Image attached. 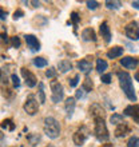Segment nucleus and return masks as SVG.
I'll return each instance as SVG.
<instances>
[{
  "instance_id": "obj_1",
  "label": "nucleus",
  "mask_w": 139,
  "mask_h": 147,
  "mask_svg": "<svg viewBox=\"0 0 139 147\" xmlns=\"http://www.w3.org/2000/svg\"><path fill=\"white\" fill-rule=\"evenodd\" d=\"M118 78H119L120 87H122V90L124 91L126 96H127L131 102H136L135 90H134L131 76L128 75V72H124V71H119V72H118Z\"/></svg>"
},
{
  "instance_id": "obj_2",
  "label": "nucleus",
  "mask_w": 139,
  "mask_h": 147,
  "mask_svg": "<svg viewBox=\"0 0 139 147\" xmlns=\"http://www.w3.org/2000/svg\"><path fill=\"white\" fill-rule=\"evenodd\" d=\"M94 122H95L94 134H95V136H96V139L101 140V142L108 140L110 134H108V130H107V126H106V122H104V118H102V116L94 118Z\"/></svg>"
},
{
  "instance_id": "obj_3",
  "label": "nucleus",
  "mask_w": 139,
  "mask_h": 147,
  "mask_svg": "<svg viewBox=\"0 0 139 147\" xmlns=\"http://www.w3.org/2000/svg\"><path fill=\"white\" fill-rule=\"evenodd\" d=\"M44 132H46V135L51 139H55V138H58L59 134H60V124L56 119L54 118H46L44 119Z\"/></svg>"
},
{
  "instance_id": "obj_4",
  "label": "nucleus",
  "mask_w": 139,
  "mask_h": 147,
  "mask_svg": "<svg viewBox=\"0 0 139 147\" xmlns=\"http://www.w3.org/2000/svg\"><path fill=\"white\" fill-rule=\"evenodd\" d=\"M51 90H52V102L54 103H59V102L63 99L64 96V90H63V86L56 80H52L51 82Z\"/></svg>"
},
{
  "instance_id": "obj_5",
  "label": "nucleus",
  "mask_w": 139,
  "mask_h": 147,
  "mask_svg": "<svg viewBox=\"0 0 139 147\" xmlns=\"http://www.w3.org/2000/svg\"><path fill=\"white\" fill-rule=\"evenodd\" d=\"M24 111L27 112L28 115H35L36 112H38V102H36V98L34 96V95H28L27 99H26V102H24Z\"/></svg>"
},
{
  "instance_id": "obj_6",
  "label": "nucleus",
  "mask_w": 139,
  "mask_h": 147,
  "mask_svg": "<svg viewBox=\"0 0 139 147\" xmlns=\"http://www.w3.org/2000/svg\"><path fill=\"white\" fill-rule=\"evenodd\" d=\"M124 34L131 40H139V24L136 22H131L124 27Z\"/></svg>"
},
{
  "instance_id": "obj_7",
  "label": "nucleus",
  "mask_w": 139,
  "mask_h": 147,
  "mask_svg": "<svg viewBox=\"0 0 139 147\" xmlns=\"http://www.w3.org/2000/svg\"><path fill=\"white\" fill-rule=\"evenodd\" d=\"M87 136H88V131H87V128L86 127L79 128V130L74 134V143L76 144V146H82V144L86 142Z\"/></svg>"
},
{
  "instance_id": "obj_8",
  "label": "nucleus",
  "mask_w": 139,
  "mask_h": 147,
  "mask_svg": "<svg viewBox=\"0 0 139 147\" xmlns=\"http://www.w3.org/2000/svg\"><path fill=\"white\" fill-rule=\"evenodd\" d=\"M20 71H22V75H23L24 80H26V84H27L28 87H35L36 83H38V80H36V76H35L34 74L28 70V68H26V67H22Z\"/></svg>"
},
{
  "instance_id": "obj_9",
  "label": "nucleus",
  "mask_w": 139,
  "mask_h": 147,
  "mask_svg": "<svg viewBox=\"0 0 139 147\" xmlns=\"http://www.w3.org/2000/svg\"><path fill=\"white\" fill-rule=\"evenodd\" d=\"M139 63V59H135V58H131V56H126L120 60V64L128 70H135L136 66H138Z\"/></svg>"
},
{
  "instance_id": "obj_10",
  "label": "nucleus",
  "mask_w": 139,
  "mask_h": 147,
  "mask_svg": "<svg viewBox=\"0 0 139 147\" xmlns=\"http://www.w3.org/2000/svg\"><path fill=\"white\" fill-rule=\"evenodd\" d=\"M124 115L131 116L136 123H139V106L134 105V106H128V107H126V109H124Z\"/></svg>"
},
{
  "instance_id": "obj_11",
  "label": "nucleus",
  "mask_w": 139,
  "mask_h": 147,
  "mask_svg": "<svg viewBox=\"0 0 139 147\" xmlns=\"http://www.w3.org/2000/svg\"><path fill=\"white\" fill-rule=\"evenodd\" d=\"M78 68L83 74H88L92 70V60H90V58L82 59L80 62H78Z\"/></svg>"
},
{
  "instance_id": "obj_12",
  "label": "nucleus",
  "mask_w": 139,
  "mask_h": 147,
  "mask_svg": "<svg viewBox=\"0 0 139 147\" xmlns=\"http://www.w3.org/2000/svg\"><path fill=\"white\" fill-rule=\"evenodd\" d=\"M24 39H26L27 46L31 48V51H39L40 50V43H39L38 38H35L34 35H26Z\"/></svg>"
},
{
  "instance_id": "obj_13",
  "label": "nucleus",
  "mask_w": 139,
  "mask_h": 147,
  "mask_svg": "<svg viewBox=\"0 0 139 147\" xmlns=\"http://www.w3.org/2000/svg\"><path fill=\"white\" fill-rule=\"evenodd\" d=\"M130 126H128L126 122H123V123L118 124V127L115 128V136L116 138H123V136H126L130 132Z\"/></svg>"
},
{
  "instance_id": "obj_14",
  "label": "nucleus",
  "mask_w": 139,
  "mask_h": 147,
  "mask_svg": "<svg viewBox=\"0 0 139 147\" xmlns=\"http://www.w3.org/2000/svg\"><path fill=\"white\" fill-rule=\"evenodd\" d=\"M99 30H101V35H102V38L104 39V42L106 43L111 42V31H110V27H108L107 22H103V23L101 24Z\"/></svg>"
},
{
  "instance_id": "obj_15",
  "label": "nucleus",
  "mask_w": 139,
  "mask_h": 147,
  "mask_svg": "<svg viewBox=\"0 0 139 147\" xmlns=\"http://www.w3.org/2000/svg\"><path fill=\"white\" fill-rule=\"evenodd\" d=\"M82 39L86 42H96V34L92 28H86L82 32Z\"/></svg>"
},
{
  "instance_id": "obj_16",
  "label": "nucleus",
  "mask_w": 139,
  "mask_h": 147,
  "mask_svg": "<svg viewBox=\"0 0 139 147\" xmlns=\"http://www.w3.org/2000/svg\"><path fill=\"white\" fill-rule=\"evenodd\" d=\"M123 50H124V48H122V47H119V46L112 47L111 50L107 52V58H110V59L119 58V56H122V55H123Z\"/></svg>"
},
{
  "instance_id": "obj_17",
  "label": "nucleus",
  "mask_w": 139,
  "mask_h": 147,
  "mask_svg": "<svg viewBox=\"0 0 139 147\" xmlns=\"http://www.w3.org/2000/svg\"><path fill=\"white\" fill-rule=\"evenodd\" d=\"M90 114L92 115V118H98V116H102V118H104L103 109H102V107L98 105V103H95V105H92L91 107H90Z\"/></svg>"
},
{
  "instance_id": "obj_18",
  "label": "nucleus",
  "mask_w": 139,
  "mask_h": 147,
  "mask_svg": "<svg viewBox=\"0 0 139 147\" xmlns=\"http://www.w3.org/2000/svg\"><path fill=\"white\" fill-rule=\"evenodd\" d=\"M74 111H75V98H71L70 96L68 99L66 100V112H67V116H72Z\"/></svg>"
},
{
  "instance_id": "obj_19",
  "label": "nucleus",
  "mask_w": 139,
  "mask_h": 147,
  "mask_svg": "<svg viewBox=\"0 0 139 147\" xmlns=\"http://www.w3.org/2000/svg\"><path fill=\"white\" fill-rule=\"evenodd\" d=\"M1 128L4 130H8V131H13L15 130V123H13V120L12 119H4L1 123H0Z\"/></svg>"
},
{
  "instance_id": "obj_20",
  "label": "nucleus",
  "mask_w": 139,
  "mask_h": 147,
  "mask_svg": "<svg viewBox=\"0 0 139 147\" xmlns=\"http://www.w3.org/2000/svg\"><path fill=\"white\" fill-rule=\"evenodd\" d=\"M58 68H59L60 72L64 74V72H67V71H70L71 68H72V64H71L68 60H62V62H59Z\"/></svg>"
},
{
  "instance_id": "obj_21",
  "label": "nucleus",
  "mask_w": 139,
  "mask_h": 147,
  "mask_svg": "<svg viewBox=\"0 0 139 147\" xmlns=\"http://www.w3.org/2000/svg\"><path fill=\"white\" fill-rule=\"evenodd\" d=\"M107 70V62L103 60V59H98L96 60V71L98 72H104V71Z\"/></svg>"
},
{
  "instance_id": "obj_22",
  "label": "nucleus",
  "mask_w": 139,
  "mask_h": 147,
  "mask_svg": "<svg viewBox=\"0 0 139 147\" xmlns=\"http://www.w3.org/2000/svg\"><path fill=\"white\" fill-rule=\"evenodd\" d=\"M82 88L86 92H90L91 90L94 88V83H92V80L90 79V78H86L84 79V82H83V87Z\"/></svg>"
},
{
  "instance_id": "obj_23",
  "label": "nucleus",
  "mask_w": 139,
  "mask_h": 147,
  "mask_svg": "<svg viewBox=\"0 0 139 147\" xmlns=\"http://www.w3.org/2000/svg\"><path fill=\"white\" fill-rule=\"evenodd\" d=\"M27 139H28V142H30V144H31V146H36V144H38V142L40 140V136H39L38 134H28Z\"/></svg>"
},
{
  "instance_id": "obj_24",
  "label": "nucleus",
  "mask_w": 139,
  "mask_h": 147,
  "mask_svg": "<svg viewBox=\"0 0 139 147\" xmlns=\"http://www.w3.org/2000/svg\"><path fill=\"white\" fill-rule=\"evenodd\" d=\"M120 5H122L120 1H111V0H107V1H106V7H107L108 9H119Z\"/></svg>"
},
{
  "instance_id": "obj_25",
  "label": "nucleus",
  "mask_w": 139,
  "mask_h": 147,
  "mask_svg": "<svg viewBox=\"0 0 139 147\" xmlns=\"http://www.w3.org/2000/svg\"><path fill=\"white\" fill-rule=\"evenodd\" d=\"M39 100L40 103H46V94H44V84L39 83Z\"/></svg>"
},
{
  "instance_id": "obj_26",
  "label": "nucleus",
  "mask_w": 139,
  "mask_h": 147,
  "mask_svg": "<svg viewBox=\"0 0 139 147\" xmlns=\"http://www.w3.org/2000/svg\"><path fill=\"white\" fill-rule=\"evenodd\" d=\"M70 19H71V22H72V24H74V28H75V31H76L78 24H79V22H80V16L78 15V12H72L71 16H70Z\"/></svg>"
},
{
  "instance_id": "obj_27",
  "label": "nucleus",
  "mask_w": 139,
  "mask_h": 147,
  "mask_svg": "<svg viewBox=\"0 0 139 147\" xmlns=\"http://www.w3.org/2000/svg\"><path fill=\"white\" fill-rule=\"evenodd\" d=\"M124 118L123 115H120V114H114V115L111 116V123H115V124H120L124 122Z\"/></svg>"
},
{
  "instance_id": "obj_28",
  "label": "nucleus",
  "mask_w": 139,
  "mask_h": 147,
  "mask_svg": "<svg viewBox=\"0 0 139 147\" xmlns=\"http://www.w3.org/2000/svg\"><path fill=\"white\" fill-rule=\"evenodd\" d=\"M34 64L36 67H46L47 66V60L42 56H39V58H35L34 59Z\"/></svg>"
},
{
  "instance_id": "obj_29",
  "label": "nucleus",
  "mask_w": 139,
  "mask_h": 147,
  "mask_svg": "<svg viewBox=\"0 0 139 147\" xmlns=\"http://www.w3.org/2000/svg\"><path fill=\"white\" fill-rule=\"evenodd\" d=\"M0 44H1V47H7L8 44H9V39H8L5 32H1V34H0Z\"/></svg>"
},
{
  "instance_id": "obj_30",
  "label": "nucleus",
  "mask_w": 139,
  "mask_h": 147,
  "mask_svg": "<svg viewBox=\"0 0 139 147\" xmlns=\"http://www.w3.org/2000/svg\"><path fill=\"white\" fill-rule=\"evenodd\" d=\"M127 147H139V138L138 136H131L128 139Z\"/></svg>"
},
{
  "instance_id": "obj_31",
  "label": "nucleus",
  "mask_w": 139,
  "mask_h": 147,
  "mask_svg": "<svg viewBox=\"0 0 139 147\" xmlns=\"http://www.w3.org/2000/svg\"><path fill=\"white\" fill-rule=\"evenodd\" d=\"M0 82H1V84H7L8 83L7 70H4V68H0Z\"/></svg>"
},
{
  "instance_id": "obj_32",
  "label": "nucleus",
  "mask_w": 139,
  "mask_h": 147,
  "mask_svg": "<svg viewBox=\"0 0 139 147\" xmlns=\"http://www.w3.org/2000/svg\"><path fill=\"white\" fill-rule=\"evenodd\" d=\"M1 90H3V95L5 98H11L12 96V91H11V88H9V87H8L7 84H1Z\"/></svg>"
},
{
  "instance_id": "obj_33",
  "label": "nucleus",
  "mask_w": 139,
  "mask_h": 147,
  "mask_svg": "<svg viewBox=\"0 0 139 147\" xmlns=\"http://www.w3.org/2000/svg\"><path fill=\"white\" fill-rule=\"evenodd\" d=\"M11 80H12L13 87H15V88H19V87H20V80H19V78H18V75H16V74H12V75H11Z\"/></svg>"
},
{
  "instance_id": "obj_34",
  "label": "nucleus",
  "mask_w": 139,
  "mask_h": 147,
  "mask_svg": "<svg viewBox=\"0 0 139 147\" xmlns=\"http://www.w3.org/2000/svg\"><path fill=\"white\" fill-rule=\"evenodd\" d=\"M11 44H12V47L19 48V47H20V39H19V36H12V38H11Z\"/></svg>"
},
{
  "instance_id": "obj_35",
  "label": "nucleus",
  "mask_w": 139,
  "mask_h": 147,
  "mask_svg": "<svg viewBox=\"0 0 139 147\" xmlns=\"http://www.w3.org/2000/svg\"><path fill=\"white\" fill-rule=\"evenodd\" d=\"M101 80L103 82L104 84H110V83H111V75H110V74H106V75L102 76Z\"/></svg>"
},
{
  "instance_id": "obj_36",
  "label": "nucleus",
  "mask_w": 139,
  "mask_h": 147,
  "mask_svg": "<svg viewBox=\"0 0 139 147\" xmlns=\"http://www.w3.org/2000/svg\"><path fill=\"white\" fill-rule=\"evenodd\" d=\"M79 78H80L79 75H75L72 79H70V86H71V87H75V86L79 83Z\"/></svg>"
},
{
  "instance_id": "obj_37",
  "label": "nucleus",
  "mask_w": 139,
  "mask_h": 147,
  "mask_svg": "<svg viewBox=\"0 0 139 147\" xmlns=\"http://www.w3.org/2000/svg\"><path fill=\"white\" fill-rule=\"evenodd\" d=\"M46 75H47V78H55L56 76V70H55L54 67H51L50 70H47Z\"/></svg>"
},
{
  "instance_id": "obj_38",
  "label": "nucleus",
  "mask_w": 139,
  "mask_h": 147,
  "mask_svg": "<svg viewBox=\"0 0 139 147\" xmlns=\"http://www.w3.org/2000/svg\"><path fill=\"white\" fill-rule=\"evenodd\" d=\"M87 7H88L90 9H96V8L99 7V3H98V1H87Z\"/></svg>"
},
{
  "instance_id": "obj_39",
  "label": "nucleus",
  "mask_w": 139,
  "mask_h": 147,
  "mask_svg": "<svg viewBox=\"0 0 139 147\" xmlns=\"http://www.w3.org/2000/svg\"><path fill=\"white\" fill-rule=\"evenodd\" d=\"M22 16H24V12L22 11V9H18V11H15V13H13V19L18 20V19H20Z\"/></svg>"
},
{
  "instance_id": "obj_40",
  "label": "nucleus",
  "mask_w": 139,
  "mask_h": 147,
  "mask_svg": "<svg viewBox=\"0 0 139 147\" xmlns=\"http://www.w3.org/2000/svg\"><path fill=\"white\" fill-rule=\"evenodd\" d=\"M7 11L4 9V8H0V20H5L7 19Z\"/></svg>"
},
{
  "instance_id": "obj_41",
  "label": "nucleus",
  "mask_w": 139,
  "mask_h": 147,
  "mask_svg": "<svg viewBox=\"0 0 139 147\" xmlns=\"http://www.w3.org/2000/svg\"><path fill=\"white\" fill-rule=\"evenodd\" d=\"M84 95H86V91L83 88H82V90H78V91H76V98H78V99L84 98Z\"/></svg>"
},
{
  "instance_id": "obj_42",
  "label": "nucleus",
  "mask_w": 139,
  "mask_h": 147,
  "mask_svg": "<svg viewBox=\"0 0 139 147\" xmlns=\"http://www.w3.org/2000/svg\"><path fill=\"white\" fill-rule=\"evenodd\" d=\"M131 5H132L134 8H136V9H139V1H132Z\"/></svg>"
},
{
  "instance_id": "obj_43",
  "label": "nucleus",
  "mask_w": 139,
  "mask_h": 147,
  "mask_svg": "<svg viewBox=\"0 0 139 147\" xmlns=\"http://www.w3.org/2000/svg\"><path fill=\"white\" fill-rule=\"evenodd\" d=\"M32 4H34V7H39L40 5V1H31Z\"/></svg>"
},
{
  "instance_id": "obj_44",
  "label": "nucleus",
  "mask_w": 139,
  "mask_h": 147,
  "mask_svg": "<svg viewBox=\"0 0 139 147\" xmlns=\"http://www.w3.org/2000/svg\"><path fill=\"white\" fill-rule=\"evenodd\" d=\"M101 147H114V146H112L111 143H106V144H102Z\"/></svg>"
},
{
  "instance_id": "obj_45",
  "label": "nucleus",
  "mask_w": 139,
  "mask_h": 147,
  "mask_svg": "<svg viewBox=\"0 0 139 147\" xmlns=\"http://www.w3.org/2000/svg\"><path fill=\"white\" fill-rule=\"evenodd\" d=\"M135 79H136V80H138V82H139V71H138V72H136V74H135Z\"/></svg>"
},
{
  "instance_id": "obj_46",
  "label": "nucleus",
  "mask_w": 139,
  "mask_h": 147,
  "mask_svg": "<svg viewBox=\"0 0 139 147\" xmlns=\"http://www.w3.org/2000/svg\"><path fill=\"white\" fill-rule=\"evenodd\" d=\"M3 138H4V134H3V132H1V131H0V140L3 139Z\"/></svg>"
},
{
  "instance_id": "obj_47",
  "label": "nucleus",
  "mask_w": 139,
  "mask_h": 147,
  "mask_svg": "<svg viewBox=\"0 0 139 147\" xmlns=\"http://www.w3.org/2000/svg\"><path fill=\"white\" fill-rule=\"evenodd\" d=\"M47 147H55V146H52V144H48V146H47Z\"/></svg>"
}]
</instances>
